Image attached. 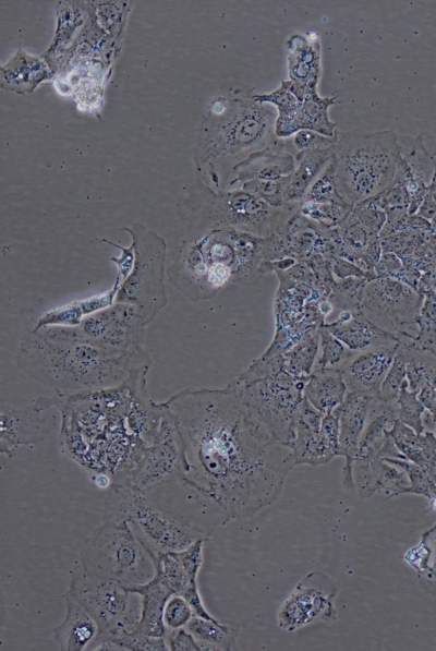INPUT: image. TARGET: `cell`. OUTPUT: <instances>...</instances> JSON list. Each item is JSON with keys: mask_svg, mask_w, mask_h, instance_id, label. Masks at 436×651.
I'll return each instance as SVG.
<instances>
[{"mask_svg": "<svg viewBox=\"0 0 436 651\" xmlns=\"http://www.w3.org/2000/svg\"><path fill=\"white\" fill-rule=\"evenodd\" d=\"M182 444L181 478L219 527L274 504L295 467L292 449L274 441L235 386L186 387L161 401Z\"/></svg>", "mask_w": 436, "mask_h": 651, "instance_id": "6da1fadb", "label": "cell"}, {"mask_svg": "<svg viewBox=\"0 0 436 651\" xmlns=\"http://www.w3.org/2000/svg\"><path fill=\"white\" fill-rule=\"evenodd\" d=\"M17 366L27 376L70 395L120 387L147 375L153 358L148 350L123 351L104 346L77 327L31 329L20 341Z\"/></svg>", "mask_w": 436, "mask_h": 651, "instance_id": "7a4b0ae2", "label": "cell"}, {"mask_svg": "<svg viewBox=\"0 0 436 651\" xmlns=\"http://www.w3.org/2000/svg\"><path fill=\"white\" fill-rule=\"evenodd\" d=\"M267 238L233 229L187 236L172 254L168 279L184 298L209 300L263 274L268 262Z\"/></svg>", "mask_w": 436, "mask_h": 651, "instance_id": "3957f363", "label": "cell"}, {"mask_svg": "<svg viewBox=\"0 0 436 651\" xmlns=\"http://www.w3.org/2000/svg\"><path fill=\"white\" fill-rule=\"evenodd\" d=\"M300 204L275 207L241 189L214 190L204 186L184 201L181 210L187 236L217 229H233L259 238L280 232L299 212Z\"/></svg>", "mask_w": 436, "mask_h": 651, "instance_id": "277c9868", "label": "cell"}, {"mask_svg": "<svg viewBox=\"0 0 436 651\" xmlns=\"http://www.w3.org/2000/svg\"><path fill=\"white\" fill-rule=\"evenodd\" d=\"M276 119L275 107L255 100L252 91L237 89L229 96H218L210 101L204 122L206 158H231L239 164L277 138Z\"/></svg>", "mask_w": 436, "mask_h": 651, "instance_id": "5b68a950", "label": "cell"}, {"mask_svg": "<svg viewBox=\"0 0 436 651\" xmlns=\"http://www.w3.org/2000/svg\"><path fill=\"white\" fill-rule=\"evenodd\" d=\"M399 157L393 131L338 132L332 160L341 197L354 206L383 193L395 180Z\"/></svg>", "mask_w": 436, "mask_h": 651, "instance_id": "8992f818", "label": "cell"}, {"mask_svg": "<svg viewBox=\"0 0 436 651\" xmlns=\"http://www.w3.org/2000/svg\"><path fill=\"white\" fill-rule=\"evenodd\" d=\"M83 570L129 588L148 582L155 559L129 521L111 514L86 540L78 559Z\"/></svg>", "mask_w": 436, "mask_h": 651, "instance_id": "52a82bcc", "label": "cell"}, {"mask_svg": "<svg viewBox=\"0 0 436 651\" xmlns=\"http://www.w3.org/2000/svg\"><path fill=\"white\" fill-rule=\"evenodd\" d=\"M307 378L281 369L265 377L232 383L245 407L274 441L291 448Z\"/></svg>", "mask_w": 436, "mask_h": 651, "instance_id": "ba28073f", "label": "cell"}, {"mask_svg": "<svg viewBox=\"0 0 436 651\" xmlns=\"http://www.w3.org/2000/svg\"><path fill=\"white\" fill-rule=\"evenodd\" d=\"M68 593L95 618L99 637L120 641L134 632L142 610L136 591L114 580L90 575L75 560L70 571Z\"/></svg>", "mask_w": 436, "mask_h": 651, "instance_id": "9c48e42d", "label": "cell"}, {"mask_svg": "<svg viewBox=\"0 0 436 651\" xmlns=\"http://www.w3.org/2000/svg\"><path fill=\"white\" fill-rule=\"evenodd\" d=\"M117 501L113 513L125 518L152 552H180L208 535L185 518L169 511L146 494L123 485H112Z\"/></svg>", "mask_w": 436, "mask_h": 651, "instance_id": "30bf717a", "label": "cell"}, {"mask_svg": "<svg viewBox=\"0 0 436 651\" xmlns=\"http://www.w3.org/2000/svg\"><path fill=\"white\" fill-rule=\"evenodd\" d=\"M123 231L130 234L134 244L135 261L131 274L116 294L114 303L136 306L148 325L168 304L166 242L140 224L125 227Z\"/></svg>", "mask_w": 436, "mask_h": 651, "instance_id": "8fae6325", "label": "cell"}, {"mask_svg": "<svg viewBox=\"0 0 436 651\" xmlns=\"http://www.w3.org/2000/svg\"><path fill=\"white\" fill-rule=\"evenodd\" d=\"M338 586L324 571L314 570L302 577L281 602L277 625L287 632H295L316 623L337 618Z\"/></svg>", "mask_w": 436, "mask_h": 651, "instance_id": "7c38bea8", "label": "cell"}, {"mask_svg": "<svg viewBox=\"0 0 436 651\" xmlns=\"http://www.w3.org/2000/svg\"><path fill=\"white\" fill-rule=\"evenodd\" d=\"M422 297L408 285L389 277L368 280L360 298V310L380 328L407 337L404 327L417 323Z\"/></svg>", "mask_w": 436, "mask_h": 651, "instance_id": "4fadbf2b", "label": "cell"}, {"mask_svg": "<svg viewBox=\"0 0 436 651\" xmlns=\"http://www.w3.org/2000/svg\"><path fill=\"white\" fill-rule=\"evenodd\" d=\"M161 406L164 407L162 403ZM181 467L180 434L171 414L164 407V414L155 437L145 445L134 467L119 485L147 494L181 474Z\"/></svg>", "mask_w": 436, "mask_h": 651, "instance_id": "5bb4252c", "label": "cell"}, {"mask_svg": "<svg viewBox=\"0 0 436 651\" xmlns=\"http://www.w3.org/2000/svg\"><path fill=\"white\" fill-rule=\"evenodd\" d=\"M60 397H37L23 408H8L0 415V453L13 459L23 447L32 448L48 434L59 411Z\"/></svg>", "mask_w": 436, "mask_h": 651, "instance_id": "9a60e30c", "label": "cell"}, {"mask_svg": "<svg viewBox=\"0 0 436 651\" xmlns=\"http://www.w3.org/2000/svg\"><path fill=\"white\" fill-rule=\"evenodd\" d=\"M146 326L136 306L116 302L86 316L76 327L86 337L109 348L143 351L146 350Z\"/></svg>", "mask_w": 436, "mask_h": 651, "instance_id": "2e32d148", "label": "cell"}, {"mask_svg": "<svg viewBox=\"0 0 436 651\" xmlns=\"http://www.w3.org/2000/svg\"><path fill=\"white\" fill-rule=\"evenodd\" d=\"M296 166V154L290 137H277L267 147L256 150L230 171L223 190L239 189L251 180H279L290 176Z\"/></svg>", "mask_w": 436, "mask_h": 651, "instance_id": "e0dca14e", "label": "cell"}, {"mask_svg": "<svg viewBox=\"0 0 436 651\" xmlns=\"http://www.w3.org/2000/svg\"><path fill=\"white\" fill-rule=\"evenodd\" d=\"M400 342L355 352L342 367L348 391L380 398V387Z\"/></svg>", "mask_w": 436, "mask_h": 651, "instance_id": "ac0fdd59", "label": "cell"}, {"mask_svg": "<svg viewBox=\"0 0 436 651\" xmlns=\"http://www.w3.org/2000/svg\"><path fill=\"white\" fill-rule=\"evenodd\" d=\"M372 397L348 391L340 405L339 446L340 457L344 458L342 484L354 489L353 463L359 451L360 441L367 421Z\"/></svg>", "mask_w": 436, "mask_h": 651, "instance_id": "d6986e66", "label": "cell"}, {"mask_svg": "<svg viewBox=\"0 0 436 651\" xmlns=\"http://www.w3.org/2000/svg\"><path fill=\"white\" fill-rule=\"evenodd\" d=\"M323 417L324 414L304 398L291 445L295 466H322L339 457V453L320 431Z\"/></svg>", "mask_w": 436, "mask_h": 651, "instance_id": "ffe728a7", "label": "cell"}, {"mask_svg": "<svg viewBox=\"0 0 436 651\" xmlns=\"http://www.w3.org/2000/svg\"><path fill=\"white\" fill-rule=\"evenodd\" d=\"M325 326L353 352L400 342L398 336L374 324L360 309L344 310L336 321Z\"/></svg>", "mask_w": 436, "mask_h": 651, "instance_id": "44dd1931", "label": "cell"}, {"mask_svg": "<svg viewBox=\"0 0 436 651\" xmlns=\"http://www.w3.org/2000/svg\"><path fill=\"white\" fill-rule=\"evenodd\" d=\"M51 76L52 69L44 58L19 48L1 65L0 85L8 92L29 94Z\"/></svg>", "mask_w": 436, "mask_h": 651, "instance_id": "7402d4cb", "label": "cell"}, {"mask_svg": "<svg viewBox=\"0 0 436 651\" xmlns=\"http://www.w3.org/2000/svg\"><path fill=\"white\" fill-rule=\"evenodd\" d=\"M65 612L53 629L52 638L61 650L82 651L99 634V626L89 612L70 593L63 595Z\"/></svg>", "mask_w": 436, "mask_h": 651, "instance_id": "603a6c76", "label": "cell"}, {"mask_svg": "<svg viewBox=\"0 0 436 651\" xmlns=\"http://www.w3.org/2000/svg\"><path fill=\"white\" fill-rule=\"evenodd\" d=\"M287 50L289 81L317 91L322 74L319 38L294 34L287 40Z\"/></svg>", "mask_w": 436, "mask_h": 651, "instance_id": "cb8c5ba5", "label": "cell"}, {"mask_svg": "<svg viewBox=\"0 0 436 651\" xmlns=\"http://www.w3.org/2000/svg\"><path fill=\"white\" fill-rule=\"evenodd\" d=\"M335 145L327 148L302 152L296 155V166L288 177L284 190L286 204H300L310 186L332 159Z\"/></svg>", "mask_w": 436, "mask_h": 651, "instance_id": "d4e9b609", "label": "cell"}, {"mask_svg": "<svg viewBox=\"0 0 436 651\" xmlns=\"http://www.w3.org/2000/svg\"><path fill=\"white\" fill-rule=\"evenodd\" d=\"M348 393L339 370H315L306 379L304 398L320 413L327 414L338 408Z\"/></svg>", "mask_w": 436, "mask_h": 651, "instance_id": "484cf974", "label": "cell"}, {"mask_svg": "<svg viewBox=\"0 0 436 651\" xmlns=\"http://www.w3.org/2000/svg\"><path fill=\"white\" fill-rule=\"evenodd\" d=\"M141 594L142 610L135 634L165 637L167 629L164 622V610L167 600L172 594L156 578L148 582L130 588Z\"/></svg>", "mask_w": 436, "mask_h": 651, "instance_id": "4316f807", "label": "cell"}, {"mask_svg": "<svg viewBox=\"0 0 436 651\" xmlns=\"http://www.w3.org/2000/svg\"><path fill=\"white\" fill-rule=\"evenodd\" d=\"M185 628L193 635L201 650H233L239 628L230 623L194 615Z\"/></svg>", "mask_w": 436, "mask_h": 651, "instance_id": "83f0119b", "label": "cell"}, {"mask_svg": "<svg viewBox=\"0 0 436 651\" xmlns=\"http://www.w3.org/2000/svg\"><path fill=\"white\" fill-rule=\"evenodd\" d=\"M308 329L299 341L282 353L283 370L291 375L307 378L315 366L319 348V331Z\"/></svg>", "mask_w": 436, "mask_h": 651, "instance_id": "f1b7e54d", "label": "cell"}, {"mask_svg": "<svg viewBox=\"0 0 436 651\" xmlns=\"http://www.w3.org/2000/svg\"><path fill=\"white\" fill-rule=\"evenodd\" d=\"M400 156L407 162L413 176L429 185L436 172V167L425 147L423 135H398Z\"/></svg>", "mask_w": 436, "mask_h": 651, "instance_id": "f546056e", "label": "cell"}, {"mask_svg": "<svg viewBox=\"0 0 436 651\" xmlns=\"http://www.w3.org/2000/svg\"><path fill=\"white\" fill-rule=\"evenodd\" d=\"M319 348L314 370H339L349 362L355 352L349 350L325 325L319 326Z\"/></svg>", "mask_w": 436, "mask_h": 651, "instance_id": "4dcf8cb0", "label": "cell"}, {"mask_svg": "<svg viewBox=\"0 0 436 651\" xmlns=\"http://www.w3.org/2000/svg\"><path fill=\"white\" fill-rule=\"evenodd\" d=\"M155 575L172 594H182L187 586V575L178 552L160 553L155 556Z\"/></svg>", "mask_w": 436, "mask_h": 651, "instance_id": "1f68e13d", "label": "cell"}, {"mask_svg": "<svg viewBox=\"0 0 436 651\" xmlns=\"http://www.w3.org/2000/svg\"><path fill=\"white\" fill-rule=\"evenodd\" d=\"M352 205L338 203H315L302 201L299 212L318 225L334 229L338 227L352 209Z\"/></svg>", "mask_w": 436, "mask_h": 651, "instance_id": "d6a6232c", "label": "cell"}, {"mask_svg": "<svg viewBox=\"0 0 436 651\" xmlns=\"http://www.w3.org/2000/svg\"><path fill=\"white\" fill-rule=\"evenodd\" d=\"M85 317L86 312L82 300H75L41 313L37 317L34 328L76 327Z\"/></svg>", "mask_w": 436, "mask_h": 651, "instance_id": "836d02e7", "label": "cell"}, {"mask_svg": "<svg viewBox=\"0 0 436 651\" xmlns=\"http://www.w3.org/2000/svg\"><path fill=\"white\" fill-rule=\"evenodd\" d=\"M57 12V31L55 39L47 50L46 56L49 53L52 55V52L55 53L59 48L68 44L76 28L83 23V13L72 2H61L60 9Z\"/></svg>", "mask_w": 436, "mask_h": 651, "instance_id": "e575fe53", "label": "cell"}, {"mask_svg": "<svg viewBox=\"0 0 436 651\" xmlns=\"http://www.w3.org/2000/svg\"><path fill=\"white\" fill-rule=\"evenodd\" d=\"M303 201L315 203L348 204L340 195L336 182L335 164L331 159L324 171L307 190ZM350 205V204H349Z\"/></svg>", "mask_w": 436, "mask_h": 651, "instance_id": "d590c367", "label": "cell"}, {"mask_svg": "<svg viewBox=\"0 0 436 651\" xmlns=\"http://www.w3.org/2000/svg\"><path fill=\"white\" fill-rule=\"evenodd\" d=\"M398 420L407 426L414 430L417 434L424 432L423 427V413L425 407L420 401L416 394L410 391L407 387V381H404L399 396L396 399Z\"/></svg>", "mask_w": 436, "mask_h": 651, "instance_id": "8d00e7d4", "label": "cell"}, {"mask_svg": "<svg viewBox=\"0 0 436 651\" xmlns=\"http://www.w3.org/2000/svg\"><path fill=\"white\" fill-rule=\"evenodd\" d=\"M288 177L279 180H251L242 183L239 189L256 195L271 206L281 207L286 205L284 190Z\"/></svg>", "mask_w": 436, "mask_h": 651, "instance_id": "74e56055", "label": "cell"}, {"mask_svg": "<svg viewBox=\"0 0 436 651\" xmlns=\"http://www.w3.org/2000/svg\"><path fill=\"white\" fill-rule=\"evenodd\" d=\"M407 359L403 349L399 346L393 361L380 387V398L395 402L405 381Z\"/></svg>", "mask_w": 436, "mask_h": 651, "instance_id": "f35d334b", "label": "cell"}, {"mask_svg": "<svg viewBox=\"0 0 436 651\" xmlns=\"http://www.w3.org/2000/svg\"><path fill=\"white\" fill-rule=\"evenodd\" d=\"M194 616V612L182 594H171L164 610V622L167 630L185 627Z\"/></svg>", "mask_w": 436, "mask_h": 651, "instance_id": "ab89813d", "label": "cell"}, {"mask_svg": "<svg viewBox=\"0 0 436 651\" xmlns=\"http://www.w3.org/2000/svg\"><path fill=\"white\" fill-rule=\"evenodd\" d=\"M100 242L108 243L117 249L120 250V254L118 256L110 257V261L113 263L117 269V276L111 287V291L116 294L121 287V285L126 280L129 275L132 272L134 261H135V249L134 244L131 241L129 245H123L117 242L109 240L108 238L100 239Z\"/></svg>", "mask_w": 436, "mask_h": 651, "instance_id": "60d3db41", "label": "cell"}, {"mask_svg": "<svg viewBox=\"0 0 436 651\" xmlns=\"http://www.w3.org/2000/svg\"><path fill=\"white\" fill-rule=\"evenodd\" d=\"M290 141L295 154L298 155L306 150L334 146L337 142V134L332 137H329L311 130H300L290 136Z\"/></svg>", "mask_w": 436, "mask_h": 651, "instance_id": "b9f144b4", "label": "cell"}, {"mask_svg": "<svg viewBox=\"0 0 436 651\" xmlns=\"http://www.w3.org/2000/svg\"><path fill=\"white\" fill-rule=\"evenodd\" d=\"M119 643L124 650L133 651H166L169 650L165 637H150L140 634H131Z\"/></svg>", "mask_w": 436, "mask_h": 651, "instance_id": "7bdbcfd3", "label": "cell"}, {"mask_svg": "<svg viewBox=\"0 0 436 651\" xmlns=\"http://www.w3.org/2000/svg\"><path fill=\"white\" fill-rule=\"evenodd\" d=\"M429 551L426 544L420 540L419 543L409 547L403 554V562L413 569L419 577L428 569Z\"/></svg>", "mask_w": 436, "mask_h": 651, "instance_id": "ee69618b", "label": "cell"}, {"mask_svg": "<svg viewBox=\"0 0 436 651\" xmlns=\"http://www.w3.org/2000/svg\"><path fill=\"white\" fill-rule=\"evenodd\" d=\"M169 650L172 651H197L201 650L199 644L193 635L185 628H178L167 630L165 636Z\"/></svg>", "mask_w": 436, "mask_h": 651, "instance_id": "f6af8a7d", "label": "cell"}, {"mask_svg": "<svg viewBox=\"0 0 436 651\" xmlns=\"http://www.w3.org/2000/svg\"><path fill=\"white\" fill-rule=\"evenodd\" d=\"M334 272L336 275H338L340 278H346L347 276H365V274H363V270L360 268H356L353 264H351L350 262L343 260V258H336L332 265Z\"/></svg>", "mask_w": 436, "mask_h": 651, "instance_id": "bcb514c9", "label": "cell"}, {"mask_svg": "<svg viewBox=\"0 0 436 651\" xmlns=\"http://www.w3.org/2000/svg\"><path fill=\"white\" fill-rule=\"evenodd\" d=\"M422 135H423V141H424L425 147L428 150L431 157L433 158V161L436 167V134H434V135L422 134Z\"/></svg>", "mask_w": 436, "mask_h": 651, "instance_id": "7dc6e473", "label": "cell"}, {"mask_svg": "<svg viewBox=\"0 0 436 651\" xmlns=\"http://www.w3.org/2000/svg\"><path fill=\"white\" fill-rule=\"evenodd\" d=\"M435 482H436V479H435Z\"/></svg>", "mask_w": 436, "mask_h": 651, "instance_id": "c3c4849f", "label": "cell"}]
</instances>
